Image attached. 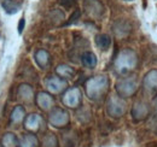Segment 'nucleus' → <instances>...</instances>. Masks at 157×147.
<instances>
[{
  "instance_id": "nucleus-1",
  "label": "nucleus",
  "mask_w": 157,
  "mask_h": 147,
  "mask_svg": "<svg viewBox=\"0 0 157 147\" xmlns=\"http://www.w3.org/2000/svg\"><path fill=\"white\" fill-rule=\"evenodd\" d=\"M109 81L105 76H97L86 83V92L90 99L99 100L108 91Z\"/></svg>"
},
{
  "instance_id": "nucleus-2",
  "label": "nucleus",
  "mask_w": 157,
  "mask_h": 147,
  "mask_svg": "<svg viewBox=\"0 0 157 147\" xmlns=\"http://www.w3.org/2000/svg\"><path fill=\"white\" fill-rule=\"evenodd\" d=\"M138 63L137 55L131 50H123L115 60V68L120 74L129 73L136 68Z\"/></svg>"
},
{
  "instance_id": "nucleus-3",
  "label": "nucleus",
  "mask_w": 157,
  "mask_h": 147,
  "mask_svg": "<svg viewBox=\"0 0 157 147\" xmlns=\"http://www.w3.org/2000/svg\"><path fill=\"white\" fill-rule=\"evenodd\" d=\"M83 10L91 18L99 19L103 17L105 7L100 0H85L83 1Z\"/></svg>"
},
{
  "instance_id": "nucleus-4",
  "label": "nucleus",
  "mask_w": 157,
  "mask_h": 147,
  "mask_svg": "<svg viewBox=\"0 0 157 147\" xmlns=\"http://www.w3.org/2000/svg\"><path fill=\"white\" fill-rule=\"evenodd\" d=\"M116 89L121 96L128 98L137 92L138 83L134 78H123V80H120L117 82Z\"/></svg>"
},
{
  "instance_id": "nucleus-5",
  "label": "nucleus",
  "mask_w": 157,
  "mask_h": 147,
  "mask_svg": "<svg viewBox=\"0 0 157 147\" xmlns=\"http://www.w3.org/2000/svg\"><path fill=\"white\" fill-rule=\"evenodd\" d=\"M113 30L115 33V35L118 37H126L127 35L131 34L132 32V25L127 19H117L114 25H113Z\"/></svg>"
},
{
  "instance_id": "nucleus-6",
  "label": "nucleus",
  "mask_w": 157,
  "mask_h": 147,
  "mask_svg": "<svg viewBox=\"0 0 157 147\" xmlns=\"http://www.w3.org/2000/svg\"><path fill=\"white\" fill-rule=\"evenodd\" d=\"M50 121L55 127H64L69 122V117L67 111L62 109H55L50 115Z\"/></svg>"
},
{
  "instance_id": "nucleus-7",
  "label": "nucleus",
  "mask_w": 157,
  "mask_h": 147,
  "mask_svg": "<svg viewBox=\"0 0 157 147\" xmlns=\"http://www.w3.org/2000/svg\"><path fill=\"white\" fill-rule=\"evenodd\" d=\"M63 103L68 107H78V104L81 103V93H80V91L78 88L69 89L63 95Z\"/></svg>"
},
{
  "instance_id": "nucleus-8",
  "label": "nucleus",
  "mask_w": 157,
  "mask_h": 147,
  "mask_svg": "<svg viewBox=\"0 0 157 147\" xmlns=\"http://www.w3.org/2000/svg\"><path fill=\"white\" fill-rule=\"evenodd\" d=\"M108 111L111 116L114 117H120L126 111V104L122 103L120 99L117 98H113L109 103V106H108Z\"/></svg>"
},
{
  "instance_id": "nucleus-9",
  "label": "nucleus",
  "mask_w": 157,
  "mask_h": 147,
  "mask_svg": "<svg viewBox=\"0 0 157 147\" xmlns=\"http://www.w3.org/2000/svg\"><path fill=\"white\" fill-rule=\"evenodd\" d=\"M46 86H47L48 91H51L52 93H59L67 87V82L59 77L53 76L46 81Z\"/></svg>"
},
{
  "instance_id": "nucleus-10",
  "label": "nucleus",
  "mask_w": 157,
  "mask_h": 147,
  "mask_svg": "<svg viewBox=\"0 0 157 147\" xmlns=\"http://www.w3.org/2000/svg\"><path fill=\"white\" fill-rule=\"evenodd\" d=\"M23 0H1V6L5 10L6 13L13 15L18 12L22 7Z\"/></svg>"
},
{
  "instance_id": "nucleus-11",
  "label": "nucleus",
  "mask_w": 157,
  "mask_h": 147,
  "mask_svg": "<svg viewBox=\"0 0 157 147\" xmlns=\"http://www.w3.org/2000/svg\"><path fill=\"white\" fill-rule=\"evenodd\" d=\"M36 103H38L40 109L48 110L53 105V98L47 93H39V95L36 98Z\"/></svg>"
},
{
  "instance_id": "nucleus-12",
  "label": "nucleus",
  "mask_w": 157,
  "mask_h": 147,
  "mask_svg": "<svg viewBox=\"0 0 157 147\" xmlns=\"http://www.w3.org/2000/svg\"><path fill=\"white\" fill-rule=\"evenodd\" d=\"M149 113V107L145 103H137L132 110V115L136 119H144Z\"/></svg>"
},
{
  "instance_id": "nucleus-13",
  "label": "nucleus",
  "mask_w": 157,
  "mask_h": 147,
  "mask_svg": "<svg viewBox=\"0 0 157 147\" xmlns=\"http://www.w3.org/2000/svg\"><path fill=\"white\" fill-rule=\"evenodd\" d=\"M35 62L42 69H46V66L50 64V55L44 50H39L35 53Z\"/></svg>"
},
{
  "instance_id": "nucleus-14",
  "label": "nucleus",
  "mask_w": 157,
  "mask_h": 147,
  "mask_svg": "<svg viewBox=\"0 0 157 147\" xmlns=\"http://www.w3.org/2000/svg\"><path fill=\"white\" fill-rule=\"evenodd\" d=\"M96 45L98 48L103 50V51H106L111 45V39L106 34H98L96 36Z\"/></svg>"
},
{
  "instance_id": "nucleus-15",
  "label": "nucleus",
  "mask_w": 157,
  "mask_h": 147,
  "mask_svg": "<svg viewBox=\"0 0 157 147\" xmlns=\"http://www.w3.org/2000/svg\"><path fill=\"white\" fill-rule=\"evenodd\" d=\"M81 62H82V64H83L85 66H87V68H90V69H92V68H94V66L97 65L96 55L92 53V52H90V51H87V52H85V53L82 55Z\"/></svg>"
},
{
  "instance_id": "nucleus-16",
  "label": "nucleus",
  "mask_w": 157,
  "mask_h": 147,
  "mask_svg": "<svg viewBox=\"0 0 157 147\" xmlns=\"http://www.w3.org/2000/svg\"><path fill=\"white\" fill-rule=\"evenodd\" d=\"M144 85L149 89H157V70L150 71L145 76Z\"/></svg>"
},
{
  "instance_id": "nucleus-17",
  "label": "nucleus",
  "mask_w": 157,
  "mask_h": 147,
  "mask_svg": "<svg viewBox=\"0 0 157 147\" xmlns=\"http://www.w3.org/2000/svg\"><path fill=\"white\" fill-rule=\"evenodd\" d=\"M18 96L20 99H23L24 101L29 103L33 99V89L28 85H22L18 89Z\"/></svg>"
},
{
  "instance_id": "nucleus-18",
  "label": "nucleus",
  "mask_w": 157,
  "mask_h": 147,
  "mask_svg": "<svg viewBox=\"0 0 157 147\" xmlns=\"http://www.w3.org/2000/svg\"><path fill=\"white\" fill-rule=\"evenodd\" d=\"M41 123V117L36 113L30 115L27 119H25V127L32 130H36L39 128V124Z\"/></svg>"
},
{
  "instance_id": "nucleus-19",
  "label": "nucleus",
  "mask_w": 157,
  "mask_h": 147,
  "mask_svg": "<svg viewBox=\"0 0 157 147\" xmlns=\"http://www.w3.org/2000/svg\"><path fill=\"white\" fill-rule=\"evenodd\" d=\"M57 74L60 75V77L70 78L74 75V70L70 66H68V65H59L58 68H57Z\"/></svg>"
},
{
  "instance_id": "nucleus-20",
  "label": "nucleus",
  "mask_w": 157,
  "mask_h": 147,
  "mask_svg": "<svg viewBox=\"0 0 157 147\" xmlns=\"http://www.w3.org/2000/svg\"><path fill=\"white\" fill-rule=\"evenodd\" d=\"M23 117H24V109L23 107H16L13 112H12V116H11V122H13V123H20L21 121L23 119Z\"/></svg>"
},
{
  "instance_id": "nucleus-21",
  "label": "nucleus",
  "mask_w": 157,
  "mask_h": 147,
  "mask_svg": "<svg viewBox=\"0 0 157 147\" xmlns=\"http://www.w3.org/2000/svg\"><path fill=\"white\" fill-rule=\"evenodd\" d=\"M51 18H52V22L53 23H57L59 21H63L64 19V13L60 11V10H53L52 12H51Z\"/></svg>"
},
{
  "instance_id": "nucleus-22",
  "label": "nucleus",
  "mask_w": 157,
  "mask_h": 147,
  "mask_svg": "<svg viewBox=\"0 0 157 147\" xmlns=\"http://www.w3.org/2000/svg\"><path fill=\"white\" fill-rule=\"evenodd\" d=\"M80 16H81V11H80V10H75V11H74V13L70 16L69 21H67V22H65V25H69V24L75 23V22L80 18Z\"/></svg>"
},
{
  "instance_id": "nucleus-23",
  "label": "nucleus",
  "mask_w": 157,
  "mask_h": 147,
  "mask_svg": "<svg viewBox=\"0 0 157 147\" xmlns=\"http://www.w3.org/2000/svg\"><path fill=\"white\" fill-rule=\"evenodd\" d=\"M58 2L64 9H71L78 2V0H58Z\"/></svg>"
},
{
  "instance_id": "nucleus-24",
  "label": "nucleus",
  "mask_w": 157,
  "mask_h": 147,
  "mask_svg": "<svg viewBox=\"0 0 157 147\" xmlns=\"http://www.w3.org/2000/svg\"><path fill=\"white\" fill-rule=\"evenodd\" d=\"M24 23H25L24 18H21L20 24H18V33H20V34H22V32H23V28H24Z\"/></svg>"
},
{
  "instance_id": "nucleus-25",
  "label": "nucleus",
  "mask_w": 157,
  "mask_h": 147,
  "mask_svg": "<svg viewBox=\"0 0 157 147\" xmlns=\"http://www.w3.org/2000/svg\"><path fill=\"white\" fill-rule=\"evenodd\" d=\"M155 106H156V109H157V98L155 99Z\"/></svg>"
},
{
  "instance_id": "nucleus-26",
  "label": "nucleus",
  "mask_w": 157,
  "mask_h": 147,
  "mask_svg": "<svg viewBox=\"0 0 157 147\" xmlns=\"http://www.w3.org/2000/svg\"><path fill=\"white\" fill-rule=\"evenodd\" d=\"M124 1H133V0H124Z\"/></svg>"
}]
</instances>
